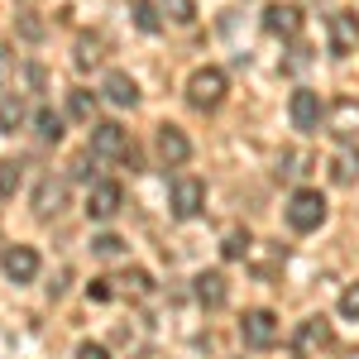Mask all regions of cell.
Here are the masks:
<instances>
[{
	"label": "cell",
	"instance_id": "3957f363",
	"mask_svg": "<svg viewBox=\"0 0 359 359\" xmlns=\"http://www.w3.org/2000/svg\"><path fill=\"white\" fill-rule=\"evenodd\" d=\"M135 144H130V130L125 125H115V120H101V125H91V158H101V163H115V158H125Z\"/></svg>",
	"mask_w": 359,
	"mask_h": 359
},
{
	"label": "cell",
	"instance_id": "d4e9b609",
	"mask_svg": "<svg viewBox=\"0 0 359 359\" xmlns=\"http://www.w3.org/2000/svg\"><path fill=\"white\" fill-rule=\"evenodd\" d=\"M158 10H163L172 25H192V20H196V0H163Z\"/></svg>",
	"mask_w": 359,
	"mask_h": 359
},
{
	"label": "cell",
	"instance_id": "44dd1931",
	"mask_svg": "<svg viewBox=\"0 0 359 359\" xmlns=\"http://www.w3.org/2000/svg\"><path fill=\"white\" fill-rule=\"evenodd\" d=\"M249 249H254L249 230H240V225H235V230H225V240H221V254H225V259H245Z\"/></svg>",
	"mask_w": 359,
	"mask_h": 359
},
{
	"label": "cell",
	"instance_id": "484cf974",
	"mask_svg": "<svg viewBox=\"0 0 359 359\" xmlns=\"http://www.w3.org/2000/svg\"><path fill=\"white\" fill-rule=\"evenodd\" d=\"M115 283H125V292H130V297H144V292H149V287H154V283H149V273H144V269H130V273H120V278H115Z\"/></svg>",
	"mask_w": 359,
	"mask_h": 359
},
{
	"label": "cell",
	"instance_id": "8992f818",
	"mask_svg": "<svg viewBox=\"0 0 359 359\" xmlns=\"http://www.w3.org/2000/svg\"><path fill=\"white\" fill-rule=\"evenodd\" d=\"M278 331H283L278 316L264 311V306H259V311H245V321H240V340H245L249 350H269V345L278 340Z\"/></svg>",
	"mask_w": 359,
	"mask_h": 359
},
{
	"label": "cell",
	"instance_id": "7402d4cb",
	"mask_svg": "<svg viewBox=\"0 0 359 359\" xmlns=\"http://www.w3.org/2000/svg\"><path fill=\"white\" fill-rule=\"evenodd\" d=\"M25 125V106H20V96H0V130H20Z\"/></svg>",
	"mask_w": 359,
	"mask_h": 359
},
{
	"label": "cell",
	"instance_id": "83f0119b",
	"mask_svg": "<svg viewBox=\"0 0 359 359\" xmlns=\"http://www.w3.org/2000/svg\"><path fill=\"white\" fill-rule=\"evenodd\" d=\"M340 316H345V321H359V283H350V287L340 292Z\"/></svg>",
	"mask_w": 359,
	"mask_h": 359
},
{
	"label": "cell",
	"instance_id": "52a82bcc",
	"mask_svg": "<svg viewBox=\"0 0 359 359\" xmlns=\"http://www.w3.org/2000/svg\"><path fill=\"white\" fill-rule=\"evenodd\" d=\"M120 206H125V187L120 182H91V192H86V216L91 221H115Z\"/></svg>",
	"mask_w": 359,
	"mask_h": 359
},
{
	"label": "cell",
	"instance_id": "4fadbf2b",
	"mask_svg": "<svg viewBox=\"0 0 359 359\" xmlns=\"http://www.w3.org/2000/svg\"><path fill=\"white\" fill-rule=\"evenodd\" d=\"M264 29L278 34V39H297L302 34V10L297 5H269L264 10Z\"/></svg>",
	"mask_w": 359,
	"mask_h": 359
},
{
	"label": "cell",
	"instance_id": "9a60e30c",
	"mask_svg": "<svg viewBox=\"0 0 359 359\" xmlns=\"http://www.w3.org/2000/svg\"><path fill=\"white\" fill-rule=\"evenodd\" d=\"M326 115H331V135L335 139H355L359 135V101H335Z\"/></svg>",
	"mask_w": 359,
	"mask_h": 359
},
{
	"label": "cell",
	"instance_id": "2e32d148",
	"mask_svg": "<svg viewBox=\"0 0 359 359\" xmlns=\"http://www.w3.org/2000/svg\"><path fill=\"white\" fill-rule=\"evenodd\" d=\"M101 91H106V101H111V106H139V86H135L130 72H111Z\"/></svg>",
	"mask_w": 359,
	"mask_h": 359
},
{
	"label": "cell",
	"instance_id": "ac0fdd59",
	"mask_svg": "<svg viewBox=\"0 0 359 359\" xmlns=\"http://www.w3.org/2000/svg\"><path fill=\"white\" fill-rule=\"evenodd\" d=\"M130 15H135V25L144 29V34H158V29H163V10H158L154 0H135Z\"/></svg>",
	"mask_w": 359,
	"mask_h": 359
},
{
	"label": "cell",
	"instance_id": "4316f807",
	"mask_svg": "<svg viewBox=\"0 0 359 359\" xmlns=\"http://www.w3.org/2000/svg\"><path fill=\"white\" fill-rule=\"evenodd\" d=\"M120 249H125L120 235H96V240H91V254H101V259H115Z\"/></svg>",
	"mask_w": 359,
	"mask_h": 359
},
{
	"label": "cell",
	"instance_id": "f546056e",
	"mask_svg": "<svg viewBox=\"0 0 359 359\" xmlns=\"http://www.w3.org/2000/svg\"><path fill=\"white\" fill-rule=\"evenodd\" d=\"M77 359H111V350L96 345V340H82V345H77Z\"/></svg>",
	"mask_w": 359,
	"mask_h": 359
},
{
	"label": "cell",
	"instance_id": "7c38bea8",
	"mask_svg": "<svg viewBox=\"0 0 359 359\" xmlns=\"http://www.w3.org/2000/svg\"><path fill=\"white\" fill-rule=\"evenodd\" d=\"M192 292H196V302L206 306V311H216V306H225L230 302V283H225V273H196L192 278Z\"/></svg>",
	"mask_w": 359,
	"mask_h": 359
},
{
	"label": "cell",
	"instance_id": "cb8c5ba5",
	"mask_svg": "<svg viewBox=\"0 0 359 359\" xmlns=\"http://www.w3.org/2000/svg\"><path fill=\"white\" fill-rule=\"evenodd\" d=\"M20 182H25V172L15 158H0V196H15L20 192Z\"/></svg>",
	"mask_w": 359,
	"mask_h": 359
},
{
	"label": "cell",
	"instance_id": "9c48e42d",
	"mask_svg": "<svg viewBox=\"0 0 359 359\" xmlns=\"http://www.w3.org/2000/svg\"><path fill=\"white\" fill-rule=\"evenodd\" d=\"M287 115H292V130H302V135H311V130H321V96L316 91H292V101H287Z\"/></svg>",
	"mask_w": 359,
	"mask_h": 359
},
{
	"label": "cell",
	"instance_id": "ba28073f",
	"mask_svg": "<svg viewBox=\"0 0 359 359\" xmlns=\"http://www.w3.org/2000/svg\"><path fill=\"white\" fill-rule=\"evenodd\" d=\"M326 29H331V53L335 57H350L359 48V15L355 10H335Z\"/></svg>",
	"mask_w": 359,
	"mask_h": 359
},
{
	"label": "cell",
	"instance_id": "4dcf8cb0",
	"mask_svg": "<svg viewBox=\"0 0 359 359\" xmlns=\"http://www.w3.org/2000/svg\"><path fill=\"white\" fill-rule=\"evenodd\" d=\"M345 359H359V350H355V355H345Z\"/></svg>",
	"mask_w": 359,
	"mask_h": 359
},
{
	"label": "cell",
	"instance_id": "f1b7e54d",
	"mask_svg": "<svg viewBox=\"0 0 359 359\" xmlns=\"http://www.w3.org/2000/svg\"><path fill=\"white\" fill-rule=\"evenodd\" d=\"M86 297H91V302H111V297H115L111 278H91V283H86Z\"/></svg>",
	"mask_w": 359,
	"mask_h": 359
},
{
	"label": "cell",
	"instance_id": "603a6c76",
	"mask_svg": "<svg viewBox=\"0 0 359 359\" xmlns=\"http://www.w3.org/2000/svg\"><path fill=\"white\" fill-rule=\"evenodd\" d=\"M331 177L340 182V187H350V182L359 177V154H340V158L331 163Z\"/></svg>",
	"mask_w": 359,
	"mask_h": 359
},
{
	"label": "cell",
	"instance_id": "6da1fadb",
	"mask_svg": "<svg viewBox=\"0 0 359 359\" xmlns=\"http://www.w3.org/2000/svg\"><path fill=\"white\" fill-rule=\"evenodd\" d=\"M283 216H287V225H292L297 235H311L316 225L326 221V196L316 192V187H297V192L287 196Z\"/></svg>",
	"mask_w": 359,
	"mask_h": 359
},
{
	"label": "cell",
	"instance_id": "7a4b0ae2",
	"mask_svg": "<svg viewBox=\"0 0 359 359\" xmlns=\"http://www.w3.org/2000/svg\"><path fill=\"white\" fill-rule=\"evenodd\" d=\"M225 91H230V82H225L221 67H196L192 77H187V101H192L196 111H216L225 101Z\"/></svg>",
	"mask_w": 359,
	"mask_h": 359
},
{
	"label": "cell",
	"instance_id": "30bf717a",
	"mask_svg": "<svg viewBox=\"0 0 359 359\" xmlns=\"http://www.w3.org/2000/svg\"><path fill=\"white\" fill-rule=\"evenodd\" d=\"M0 269H5V278H10V283H34V278H39V249L10 245L5 254H0Z\"/></svg>",
	"mask_w": 359,
	"mask_h": 359
},
{
	"label": "cell",
	"instance_id": "8fae6325",
	"mask_svg": "<svg viewBox=\"0 0 359 359\" xmlns=\"http://www.w3.org/2000/svg\"><path fill=\"white\" fill-rule=\"evenodd\" d=\"M158 158H163L168 168H182L192 158V139L182 135L177 125H158Z\"/></svg>",
	"mask_w": 359,
	"mask_h": 359
},
{
	"label": "cell",
	"instance_id": "5b68a950",
	"mask_svg": "<svg viewBox=\"0 0 359 359\" xmlns=\"http://www.w3.org/2000/svg\"><path fill=\"white\" fill-rule=\"evenodd\" d=\"M292 350H297V359H316L321 350H331V321L326 316H306L297 326V335H292Z\"/></svg>",
	"mask_w": 359,
	"mask_h": 359
},
{
	"label": "cell",
	"instance_id": "d6986e66",
	"mask_svg": "<svg viewBox=\"0 0 359 359\" xmlns=\"http://www.w3.org/2000/svg\"><path fill=\"white\" fill-rule=\"evenodd\" d=\"M67 111H72V120H96V91H67Z\"/></svg>",
	"mask_w": 359,
	"mask_h": 359
},
{
	"label": "cell",
	"instance_id": "ffe728a7",
	"mask_svg": "<svg viewBox=\"0 0 359 359\" xmlns=\"http://www.w3.org/2000/svg\"><path fill=\"white\" fill-rule=\"evenodd\" d=\"M72 62H77V67H96V62H101V39H96V34H82V39H77V53H72Z\"/></svg>",
	"mask_w": 359,
	"mask_h": 359
},
{
	"label": "cell",
	"instance_id": "e0dca14e",
	"mask_svg": "<svg viewBox=\"0 0 359 359\" xmlns=\"http://www.w3.org/2000/svg\"><path fill=\"white\" fill-rule=\"evenodd\" d=\"M34 130H39L43 144H57V139H62V115H57L53 106H39V111H34Z\"/></svg>",
	"mask_w": 359,
	"mask_h": 359
},
{
	"label": "cell",
	"instance_id": "5bb4252c",
	"mask_svg": "<svg viewBox=\"0 0 359 359\" xmlns=\"http://www.w3.org/2000/svg\"><path fill=\"white\" fill-rule=\"evenodd\" d=\"M62 206H67V182L62 177H43L39 182V196H34V211L39 216H57Z\"/></svg>",
	"mask_w": 359,
	"mask_h": 359
},
{
	"label": "cell",
	"instance_id": "277c9868",
	"mask_svg": "<svg viewBox=\"0 0 359 359\" xmlns=\"http://www.w3.org/2000/svg\"><path fill=\"white\" fill-rule=\"evenodd\" d=\"M168 206H172L177 221L201 216V206H206V182H201V177H177V182H172V196H168Z\"/></svg>",
	"mask_w": 359,
	"mask_h": 359
}]
</instances>
